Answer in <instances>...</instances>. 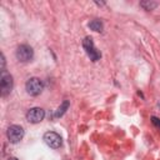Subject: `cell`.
Listing matches in <instances>:
<instances>
[{
  "label": "cell",
  "instance_id": "cell-1",
  "mask_svg": "<svg viewBox=\"0 0 160 160\" xmlns=\"http://www.w3.org/2000/svg\"><path fill=\"white\" fill-rule=\"evenodd\" d=\"M82 46H84V49H85V52H86L88 56L90 58V60L98 61V60L100 59L101 54H100V51L96 50V48H95V45H94V41H92V39H91L90 36H86V38L82 40Z\"/></svg>",
  "mask_w": 160,
  "mask_h": 160
},
{
  "label": "cell",
  "instance_id": "cell-2",
  "mask_svg": "<svg viewBox=\"0 0 160 160\" xmlns=\"http://www.w3.org/2000/svg\"><path fill=\"white\" fill-rule=\"evenodd\" d=\"M25 88H26L28 94H30L32 96H36V95L41 94V91L44 89V84H42V81L39 78H30L26 81Z\"/></svg>",
  "mask_w": 160,
  "mask_h": 160
},
{
  "label": "cell",
  "instance_id": "cell-3",
  "mask_svg": "<svg viewBox=\"0 0 160 160\" xmlns=\"http://www.w3.org/2000/svg\"><path fill=\"white\" fill-rule=\"evenodd\" d=\"M34 56V51H32V48L26 45V44H22L20 45L18 49H16V59L21 62H28L32 59Z\"/></svg>",
  "mask_w": 160,
  "mask_h": 160
},
{
  "label": "cell",
  "instance_id": "cell-4",
  "mask_svg": "<svg viewBox=\"0 0 160 160\" xmlns=\"http://www.w3.org/2000/svg\"><path fill=\"white\" fill-rule=\"evenodd\" d=\"M6 135L10 142L16 144L24 138V129L20 125H10L6 131Z\"/></svg>",
  "mask_w": 160,
  "mask_h": 160
},
{
  "label": "cell",
  "instance_id": "cell-5",
  "mask_svg": "<svg viewBox=\"0 0 160 160\" xmlns=\"http://www.w3.org/2000/svg\"><path fill=\"white\" fill-rule=\"evenodd\" d=\"M12 89V76L8 74L6 71H2L1 74V81H0V90H1V96H6L11 92Z\"/></svg>",
  "mask_w": 160,
  "mask_h": 160
},
{
  "label": "cell",
  "instance_id": "cell-6",
  "mask_svg": "<svg viewBox=\"0 0 160 160\" xmlns=\"http://www.w3.org/2000/svg\"><path fill=\"white\" fill-rule=\"evenodd\" d=\"M44 141L48 146L52 148V149H58L61 146L62 144V139L59 134L54 132V131H48L44 134Z\"/></svg>",
  "mask_w": 160,
  "mask_h": 160
},
{
  "label": "cell",
  "instance_id": "cell-7",
  "mask_svg": "<svg viewBox=\"0 0 160 160\" xmlns=\"http://www.w3.org/2000/svg\"><path fill=\"white\" fill-rule=\"evenodd\" d=\"M45 118V111L41 108H31L28 112H26V119L29 122L32 124H38L40 121H42Z\"/></svg>",
  "mask_w": 160,
  "mask_h": 160
},
{
  "label": "cell",
  "instance_id": "cell-8",
  "mask_svg": "<svg viewBox=\"0 0 160 160\" xmlns=\"http://www.w3.org/2000/svg\"><path fill=\"white\" fill-rule=\"evenodd\" d=\"M69 106H70V102H69V100H65L59 108H58V110L55 111V114H54V118H60V116H62L65 112H66V110L69 109Z\"/></svg>",
  "mask_w": 160,
  "mask_h": 160
},
{
  "label": "cell",
  "instance_id": "cell-9",
  "mask_svg": "<svg viewBox=\"0 0 160 160\" xmlns=\"http://www.w3.org/2000/svg\"><path fill=\"white\" fill-rule=\"evenodd\" d=\"M89 28H90L91 30L99 32V31H102L104 25H102V21H101V20H99V19H94V20H91V21L89 22Z\"/></svg>",
  "mask_w": 160,
  "mask_h": 160
},
{
  "label": "cell",
  "instance_id": "cell-10",
  "mask_svg": "<svg viewBox=\"0 0 160 160\" xmlns=\"http://www.w3.org/2000/svg\"><path fill=\"white\" fill-rule=\"evenodd\" d=\"M158 5H159L158 2H155V1H149V0H148V1H141V2H140V6H141L144 10H148V11H149V10H154Z\"/></svg>",
  "mask_w": 160,
  "mask_h": 160
},
{
  "label": "cell",
  "instance_id": "cell-11",
  "mask_svg": "<svg viewBox=\"0 0 160 160\" xmlns=\"http://www.w3.org/2000/svg\"><path fill=\"white\" fill-rule=\"evenodd\" d=\"M151 121H152V124H154L155 126L160 128V120H159L156 116H151Z\"/></svg>",
  "mask_w": 160,
  "mask_h": 160
},
{
  "label": "cell",
  "instance_id": "cell-12",
  "mask_svg": "<svg viewBox=\"0 0 160 160\" xmlns=\"http://www.w3.org/2000/svg\"><path fill=\"white\" fill-rule=\"evenodd\" d=\"M8 160H18L16 158H10V159H8Z\"/></svg>",
  "mask_w": 160,
  "mask_h": 160
}]
</instances>
